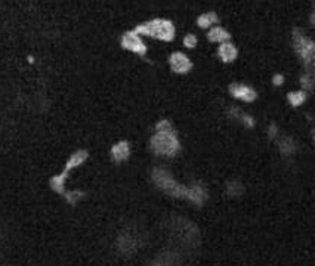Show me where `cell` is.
<instances>
[{
  "label": "cell",
  "instance_id": "6da1fadb",
  "mask_svg": "<svg viewBox=\"0 0 315 266\" xmlns=\"http://www.w3.org/2000/svg\"><path fill=\"white\" fill-rule=\"evenodd\" d=\"M151 149L157 156L173 157L179 153L181 143L176 133L172 129V124L167 120H163L157 124L155 133L151 138Z\"/></svg>",
  "mask_w": 315,
  "mask_h": 266
},
{
  "label": "cell",
  "instance_id": "7a4b0ae2",
  "mask_svg": "<svg viewBox=\"0 0 315 266\" xmlns=\"http://www.w3.org/2000/svg\"><path fill=\"white\" fill-rule=\"evenodd\" d=\"M135 34H144V35H151L154 39H159L163 42H170L175 39V25L169 19H152L148 22H144L138 25L133 30Z\"/></svg>",
  "mask_w": 315,
  "mask_h": 266
},
{
  "label": "cell",
  "instance_id": "3957f363",
  "mask_svg": "<svg viewBox=\"0 0 315 266\" xmlns=\"http://www.w3.org/2000/svg\"><path fill=\"white\" fill-rule=\"evenodd\" d=\"M152 180L166 194H169L172 197H178V198H188L189 186H184V185L178 183L166 169H162V167L154 169L152 170Z\"/></svg>",
  "mask_w": 315,
  "mask_h": 266
},
{
  "label": "cell",
  "instance_id": "277c9868",
  "mask_svg": "<svg viewBox=\"0 0 315 266\" xmlns=\"http://www.w3.org/2000/svg\"><path fill=\"white\" fill-rule=\"evenodd\" d=\"M293 45H295V49H296L297 55L305 62V65L308 68H311L312 62H314V56H315L314 42L309 39L308 35H305L302 31L295 30V33H293Z\"/></svg>",
  "mask_w": 315,
  "mask_h": 266
},
{
  "label": "cell",
  "instance_id": "5b68a950",
  "mask_svg": "<svg viewBox=\"0 0 315 266\" xmlns=\"http://www.w3.org/2000/svg\"><path fill=\"white\" fill-rule=\"evenodd\" d=\"M122 46L133 53H139V55H145L147 53V46L145 43L141 40V37L138 34H135L133 31H128L126 34H123L122 37Z\"/></svg>",
  "mask_w": 315,
  "mask_h": 266
},
{
  "label": "cell",
  "instance_id": "8992f818",
  "mask_svg": "<svg viewBox=\"0 0 315 266\" xmlns=\"http://www.w3.org/2000/svg\"><path fill=\"white\" fill-rule=\"evenodd\" d=\"M169 64H170V68L178 74H185L192 68V62L189 61V58L181 52L172 53L169 58Z\"/></svg>",
  "mask_w": 315,
  "mask_h": 266
},
{
  "label": "cell",
  "instance_id": "52a82bcc",
  "mask_svg": "<svg viewBox=\"0 0 315 266\" xmlns=\"http://www.w3.org/2000/svg\"><path fill=\"white\" fill-rule=\"evenodd\" d=\"M229 93L237 98V99H241V101H246V102H252L258 98V93L250 88V86H246V85H241V83H234L229 86Z\"/></svg>",
  "mask_w": 315,
  "mask_h": 266
},
{
  "label": "cell",
  "instance_id": "ba28073f",
  "mask_svg": "<svg viewBox=\"0 0 315 266\" xmlns=\"http://www.w3.org/2000/svg\"><path fill=\"white\" fill-rule=\"evenodd\" d=\"M111 156H112V159L115 160V161H125V160H128L129 159V156H130V148H129V142H126V141H122V142H119L117 145H114L112 146V149H111Z\"/></svg>",
  "mask_w": 315,
  "mask_h": 266
},
{
  "label": "cell",
  "instance_id": "9c48e42d",
  "mask_svg": "<svg viewBox=\"0 0 315 266\" xmlns=\"http://www.w3.org/2000/svg\"><path fill=\"white\" fill-rule=\"evenodd\" d=\"M218 53H219V58L223 61V62H231L234 61L235 58H237L239 52H237V48H235L232 43L229 42H225L219 46L218 49Z\"/></svg>",
  "mask_w": 315,
  "mask_h": 266
},
{
  "label": "cell",
  "instance_id": "30bf717a",
  "mask_svg": "<svg viewBox=\"0 0 315 266\" xmlns=\"http://www.w3.org/2000/svg\"><path fill=\"white\" fill-rule=\"evenodd\" d=\"M209 40L210 42H213V43H225L226 40H229V33L225 30V28H222V27H215V28H212L210 31H209Z\"/></svg>",
  "mask_w": 315,
  "mask_h": 266
},
{
  "label": "cell",
  "instance_id": "8fae6325",
  "mask_svg": "<svg viewBox=\"0 0 315 266\" xmlns=\"http://www.w3.org/2000/svg\"><path fill=\"white\" fill-rule=\"evenodd\" d=\"M228 114H229V117H232L234 120H239V122L247 124L249 127L253 126V119H252L250 116H247V114H244V112H243L240 108H237V106H231V108L228 109Z\"/></svg>",
  "mask_w": 315,
  "mask_h": 266
},
{
  "label": "cell",
  "instance_id": "7c38bea8",
  "mask_svg": "<svg viewBox=\"0 0 315 266\" xmlns=\"http://www.w3.org/2000/svg\"><path fill=\"white\" fill-rule=\"evenodd\" d=\"M278 146H280L281 154H284V156H292V154L296 153V149H297L296 142L292 138H289V136L281 138L280 142H278Z\"/></svg>",
  "mask_w": 315,
  "mask_h": 266
},
{
  "label": "cell",
  "instance_id": "4fadbf2b",
  "mask_svg": "<svg viewBox=\"0 0 315 266\" xmlns=\"http://www.w3.org/2000/svg\"><path fill=\"white\" fill-rule=\"evenodd\" d=\"M215 22H218V15L215 12H207V14H203L197 18V24H199V27H202V28H209Z\"/></svg>",
  "mask_w": 315,
  "mask_h": 266
},
{
  "label": "cell",
  "instance_id": "5bb4252c",
  "mask_svg": "<svg viewBox=\"0 0 315 266\" xmlns=\"http://www.w3.org/2000/svg\"><path fill=\"white\" fill-rule=\"evenodd\" d=\"M243 191H244V186L237 180H232V182L226 183V194L231 197H239L243 194Z\"/></svg>",
  "mask_w": 315,
  "mask_h": 266
},
{
  "label": "cell",
  "instance_id": "9a60e30c",
  "mask_svg": "<svg viewBox=\"0 0 315 266\" xmlns=\"http://www.w3.org/2000/svg\"><path fill=\"white\" fill-rule=\"evenodd\" d=\"M287 99H289V102H290L293 106H299V105H302V104L306 101V93H305L303 90L290 92V93L287 95Z\"/></svg>",
  "mask_w": 315,
  "mask_h": 266
},
{
  "label": "cell",
  "instance_id": "2e32d148",
  "mask_svg": "<svg viewBox=\"0 0 315 266\" xmlns=\"http://www.w3.org/2000/svg\"><path fill=\"white\" fill-rule=\"evenodd\" d=\"M300 83H302V88H303L305 90H312V86H314V77H312V74L308 72V74L302 75Z\"/></svg>",
  "mask_w": 315,
  "mask_h": 266
},
{
  "label": "cell",
  "instance_id": "e0dca14e",
  "mask_svg": "<svg viewBox=\"0 0 315 266\" xmlns=\"http://www.w3.org/2000/svg\"><path fill=\"white\" fill-rule=\"evenodd\" d=\"M184 45L186 48H195L197 46V37L194 34H186L184 39Z\"/></svg>",
  "mask_w": 315,
  "mask_h": 266
},
{
  "label": "cell",
  "instance_id": "ac0fdd59",
  "mask_svg": "<svg viewBox=\"0 0 315 266\" xmlns=\"http://www.w3.org/2000/svg\"><path fill=\"white\" fill-rule=\"evenodd\" d=\"M272 82H274V85H275V86H280V85H283V83H284V77H283L281 74H277V75H274Z\"/></svg>",
  "mask_w": 315,
  "mask_h": 266
},
{
  "label": "cell",
  "instance_id": "d6986e66",
  "mask_svg": "<svg viewBox=\"0 0 315 266\" xmlns=\"http://www.w3.org/2000/svg\"><path fill=\"white\" fill-rule=\"evenodd\" d=\"M277 132H278V130H277V126H275V124H271V126H269V129H268L269 138H275V136H277Z\"/></svg>",
  "mask_w": 315,
  "mask_h": 266
}]
</instances>
